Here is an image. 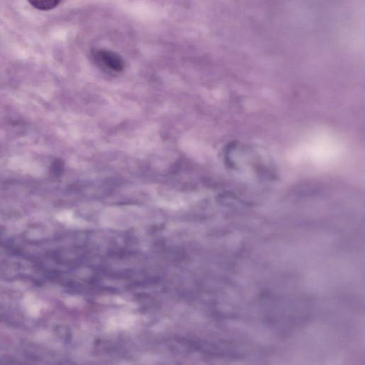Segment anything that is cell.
Masks as SVG:
<instances>
[{"instance_id": "2", "label": "cell", "mask_w": 365, "mask_h": 365, "mask_svg": "<svg viewBox=\"0 0 365 365\" xmlns=\"http://www.w3.org/2000/svg\"><path fill=\"white\" fill-rule=\"evenodd\" d=\"M28 2L39 11H49L57 8L61 3V0H28Z\"/></svg>"}, {"instance_id": "1", "label": "cell", "mask_w": 365, "mask_h": 365, "mask_svg": "<svg viewBox=\"0 0 365 365\" xmlns=\"http://www.w3.org/2000/svg\"><path fill=\"white\" fill-rule=\"evenodd\" d=\"M93 57L98 65L113 72H120L125 68L124 59L115 51L98 49L93 52Z\"/></svg>"}]
</instances>
